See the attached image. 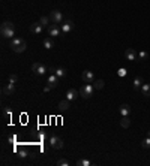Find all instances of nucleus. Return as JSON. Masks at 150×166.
I'll use <instances>...</instances> for the list:
<instances>
[{"mask_svg":"<svg viewBox=\"0 0 150 166\" xmlns=\"http://www.w3.org/2000/svg\"><path fill=\"white\" fill-rule=\"evenodd\" d=\"M59 108H60V111H63V112L68 111V109H69V100H68V99H66V100H62V102L59 103Z\"/></svg>","mask_w":150,"mask_h":166,"instance_id":"nucleus-21","label":"nucleus"},{"mask_svg":"<svg viewBox=\"0 0 150 166\" xmlns=\"http://www.w3.org/2000/svg\"><path fill=\"white\" fill-rule=\"evenodd\" d=\"M11 48H12V51L14 53H24L26 51V48H27V43H26V40L24 39H21V38H14L12 40H11Z\"/></svg>","mask_w":150,"mask_h":166,"instance_id":"nucleus-1","label":"nucleus"},{"mask_svg":"<svg viewBox=\"0 0 150 166\" xmlns=\"http://www.w3.org/2000/svg\"><path fill=\"white\" fill-rule=\"evenodd\" d=\"M14 91H15V84H12V82L6 84V85L3 87V90H2L3 96H11V94H14Z\"/></svg>","mask_w":150,"mask_h":166,"instance_id":"nucleus-12","label":"nucleus"},{"mask_svg":"<svg viewBox=\"0 0 150 166\" xmlns=\"http://www.w3.org/2000/svg\"><path fill=\"white\" fill-rule=\"evenodd\" d=\"M3 114H5V117H6V118H11V115H12L11 109H8V108H3Z\"/></svg>","mask_w":150,"mask_h":166,"instance_id":"nucleus-29","label":"nucleus"},{"mask_svg":"<svg viewBox=\"0 0 150 166\" xmlns=\"http://www.w3.org/2000/svg\"><path fill=\"white\" fill-rule=\"evenodd\" d=\"M9 142H15V136H9Z\"/></svg>","mask_w":150,"mask_h":166,"instance_id":"nucleus-33","label":"nucleus"},{"mask_svg":"<svg viewBox=\"0 0 150 166\" xmlns=\"http://www.w3.org/2000/svg\"><path fill=\"white\" fill-rule=\"evenodd\" d=\"M104 84H105V82H104L102 79H96V81L93 82V87H95V90H102V88H104Z\"/></svg>","mask_w":150,"mask_h":166,"instance_id":"nucleus-22","label":"nucleus"},{"mask_svg":"<svg viewBox=\"0 0 150 166\" xmlns=\"http://www.w3.org/2000/svg\"><path fill=\"white\" fill-rule=\"evenodd\" d=\"M132 84H134V88H135V90H140L141 85H143V78H141V77H137Z\"/></svg>","mask_w":150,"mask_h":166,"instance_id":"nucleus-19","label":"nucleus"},{"mask_svg":"<svg viewBox=\"0 0 150 166\" xmlns=\"http://www.w3.org/2000/svg\"><path fill=\"white\" fill-rule=\"evenodd\" d=\"M47 70H48V67H47L45 64H42V63H33V64H32V72H33L35 75H38V77L45 75Z\"/></svg>","mask_w":150,"mask_h":166,"instance_id":"nucleus-3","label":"nucleus"},{"mask_svg":"<svg viewBox=\"0 0 150 166\" xmlns=\"http://www.w3.org/2000/svg\"><path fill=\"white\" fill-rule=\"evenodd\" d=\"M60 29H62V33H69V32L74 29V21H71V19H65V21L62 22Z\"/></svg>","mask_w":150,"mask_h":166,"instance_id":"nucleus-8","label":"nucleus"},{"mask_svg":"<svg viewBox=\"0 0 150 166\" xmlns=\"http://www.w3.org/2000/svg\"><path fill=\"white\" fill-rule=\"evenodd\" d=\"M141 93H143V96H150V84H143Z\"/></svg>","mask_w":150,"mask_h":166,"instance_id":"nucleus-20","label":"nucleus"},{"mask_svg":"<svg viewBox=\"0 0 150 166\" xmlns=\"http://www.w3.org/2000/svg\"><path fill=\"white\" fill-rule=\"evenodd\" d=\"M60 33H62V29L59 27V24H51L48 27V35L51 38H57L60 36Z\"/></svg>","mask_w":150,"mask_h":166,"instance_id":"nucleus-7","label":"nucleus"},{"mask_svg":"<svg viewBox=\"0 0 150 166\" xmlns=\"http://www.w3.org/2000/svg\"><path fill=\"white\" fill-rule=\"evenodd\" d=\"M78 96H80V91H77L75 88H69V90H68V93H66V99H68L69 102L77 100V99H78Z\"/></svg>","mask_w":150,"mask_h":166,"instance_id":"nucleus-9","label":"nucleus"},{"mask_svg":"<svg viewBox=\"0 0 150 166\" xmlns=\"http://www.w3.org/2000/svg\"><path fill=\"white\" fill-rule=\"evenodd\" d=\"M0 32H2V36L3 38H14V33H15V26L12 24L11 21H5L2 27H0Z\"/></svg>","mask_w":150,"mask_h":166,"instance_id":"nucleus-2","label":"nucleus"},{"mask_svg":"<svg viewBox=\"0 0 150 166\" xmlns=\"http://www.w3.org/2000/svg\"><path fill=\"white\" fill-rule=\"evenodd\" d=\"M50 19H51L53 24H62L63 22V15L60 11H53L51 14H50Z\"/></svg>","mask_w":150,"mask_h":166,"instance_id":"nucleus-6","label":"nucleus"},{"mask_svg":"<svg viewBox=\"0 0 150 166\" xmlns=\"http://www.w3.org/2000/svg\"><path fill=\"white\" fill-rule=\"evenodd\" d=\"M93 90H95V87H93L92 84H87V82H86V85H83V87H81L80 96H81V97H84V99H89V97H92Z\"/></svg>","mask_w":150,"mask_h":166,"instance_id":"nucleus-4","label":"nucleus"},{"mask_svg":"<svg viewBox=\"0 0 150 166\" xmlns=\"http://www.w3.org/2000/svg\"><path fill=\"white\" fill-rule=\"evenodd\" d=\"M50 90H51V87H50V85H45V87H44V91H45V93H48Z\"/></svg>","mask_w":150,"mask_h":166,"instance_id":"nucleus-32","label":"nucleus"},{"mask_svg":"<svg viewBox=\"0 0 150 166\" xmlns=\"http://www.w3.org/2000/svg\"><path fill=\"white\" fill-rule=\"evenodd\" d=\"M125 57H126L128 60L137 61V53H135V50H132V48H128L126 51H125Z\"/></svg>","mask_w":150,"mask_h":166,"instance_id":"nucleus-14","label":"nucleus"},{"mask_svg":"<svg viewBox=\"0 0 150 166\" xmlns=\"http://www.w3.org/2000/svg\"><path fill=\"white\" fill-rule=\"evenodd\" d=\"M20 156H21V157H27V153H26V150H21V151H20Z\"/></svg>","mask_w":150,"mask_h":166,"instance_id":"nucleus-31","label":"nucleus"},{"mask_svg":"<svg viewBox=\"0 0 150 166\" xmlns=\"http://www.w3.org/2000/svg\"><path fill=\"white\" fill-rule=\"evenodd\" d=\"M17 81H18V77H17V75H9V82L17 84Z\"/></svg>","mask_w":150,"mask_h":166,"instance_id":"nucleus-28","label":"nucleus"},{"mask_svg":"<svg viewBox=\"0 0 150 166\" xmlns=\"http://www.w3.org/2000/svg\"><path fill=\"white\" fill-rule=\"evenodd\" d=\"M57 166H69V162L66 159H59L57 160Z\"/></svg>","mask_w":150,"mask_h":166,"instance_id":"nucleus-27","label":"nucleus"},{"mask_svg":"<svg viewBox=\"0 0 150 166\" xmlns=\"http://www.w3.org/2000/svg\"><path fill=\"white\" fill-rule=\"evenodd\" d=\"M119 75L125 77V75H126V69H119Z\"/></svg>","mask_w":150,"mask_h":166,"instance_id":"nucleus-30","label":"nucleus"},{"mask_svg":"<svg viewBox=\"0 0 150 166\" xmlns=\"http://www.w3.org/2000/svg\"><path fill=\"white\" fill-rule=\"evenodd\" d=\"M119 112H120V115H122V117H129V112H131V106H129V105H126V103H123V105L120 106Z\"/></svg>","mask_w":150,"mask_h":166,"instance_id":"nucleus-15","label":"nucleus"},{"mask_svg":"<svg viewBox=\"0 0 150 166\" xmlns=\"http://www.w3.org/2000/svg\"><path fill=\"white\" fill-rule=\"evenodd\" d=\"M147 57H149V53L147 51H140L138 53V58L140 60H147Z\"/></svg>","mask_w":150,"mask_h":166,"instance_id":"nucleus-26","label":"nucleus"},{"mask_svg":"<svg viewBox=\"0 0 150 166\" xmlns=\"http://www.w3.org/2000/svg\"><path fill=\"white\" fill-rule=\"evenodd\" d=\"M147 136H150V130H149V132H147Z\"/></svg>","mask_w":150,"mask_h":166,"instance_id":"nucleus-34","label":"nucleus"},{"mask_svg":"<svg viewBox=\"0 0 150 166\" xmlns=\"http://www.w3.org/2000/svg\"><path fill=\"white\" fill-rule=\"evenodd\" d=\"M47 85H50L51 88H56V87L59 85V78L56 77V74H53V75H50V77H48V79H47Z\"/></svg>","mask_w":150,"mask_h":166,"instance_id":"nucleus-13","label":"nucleus"},{"mask_svg":"<svg viewBox=\"0 0 150 166\" xmlns=\"http://www.w3.org/2000/svg\"><path fill=\"white\" fill-rule=\"evenodd\" d=\"M50 145H51V148H54V150H60V148H63V141H62V138L53 135L51 138H50Z\"/></svg>","mask_w":150,"mask_h":166,"instance_id":"nucleus-5","label":"nucleus"},{"mask_svg":"<svg viewBox=\"0 0 150 166\" xmlns=\"http://www.w3.org/2000/svg\"><path fill=\"white\" fill-rule=\"evenodd\" d=\"M77 165H78V166H90L92 162L87 160V159H80V160H77Z\"/></svg>","mask_w":150,"mask_h":166,"instance_id":"nucleus-23","label":"nucleus"},{"mask_svg":"<svg viewBox=\"0 0 150 166\" xmlns=\"http://www.w3.org/2000/svg\"><path fill=\"white\" fill-rule=\"evenodd\" d=\"M39 22L45 27V26H48L50 22H51V19H50V17H41V19H39Z\"/></svg>","mask_w":150,"mask_h":166,"instance_id":"nucleus-24","label":"nucleus"},{"mask_svg":"<svg viewBox=\"0 0 150 166\" xmlns=\"http://www.w3.org/2000/svg\"><path fill=\"white\" fill-rule=\"evenodd\" d=\"M44 46H45L47 50H53L54 48V40L51 38H45L44 39Z\"/></svg>","mask_w":150,"mask_h":166,"instance_id":"nucleus-17","label":"nucleus"},{"mask_svg":"<svg viewBox=\"0 0 150 166\" xmlns=\"http://www.w3.org/2000/svg\"><path fill=\"white\" fill-rule=\"evenodd\" d=\"M120 126L123 127V129H128L129 126H131V120L128 117H122V120H120Z\"/></svg>","mask_w":150,"mask_h":166,"instance_id":"nucleus-18","label":"nucleus"},{"mask_svg":"<svg viewBox=\"0 0 150 166\" xmlns=\"http://www.w3.org/2000/svg\"><path fill=\"white\" fill-rule=\"evenodd\" d=\"M81 79H83L84 82L90 84V82H93V79H95V75H93V72H92V70H84V72L81 74Z\"/></svg>","mask_w":150,"mask_h":166,"instance_id":"nucleus-11","label":"nucleus"},{"mask_svg":"<svg viewBox=\"0 0 150 166\" xmlns=\"http://www.w3.org/2000/svg\"><path fill=\"white\" fill-rule=\"evenodd\" d=\"M29 30H30L32 33H35V35H41V33L44 32V26L41 24V22H33V24H30Z\"/></svg>","mask_w":150,"mask_h":166,"instance_id":"nucleus-10","label":"nucleus"},{"mask_svg":"<svg viewBox=\"0 0 150 166\" xmlns=\"http://www.w3.org/2000/svg\"><path fill=\"white\" fill-rule=\"evenodd\" d=\"M141 147H143V148H149V147H150V136H147V138L141 142Z\"/></svg>","mask_w":150,"mask_h":166,"instance_id":"nucleus-25","label":"nucleus"},{"mask_svg":"<svg viewBox=\"0 0 150 166\" xmlns=\"http://www.w3.org/2000/svg\"><path fill=\"white\" fill-rule=\"evenodd\" d=\"M54 74H56V77L60 79V78H65L66 77V74H68V70L65 69V67H57L56 70H54Z\"/></svg>","mask_w":150,"mask_h":166,"instance_id":"nucleus-16","label":"nucleus"}]
</instances>
